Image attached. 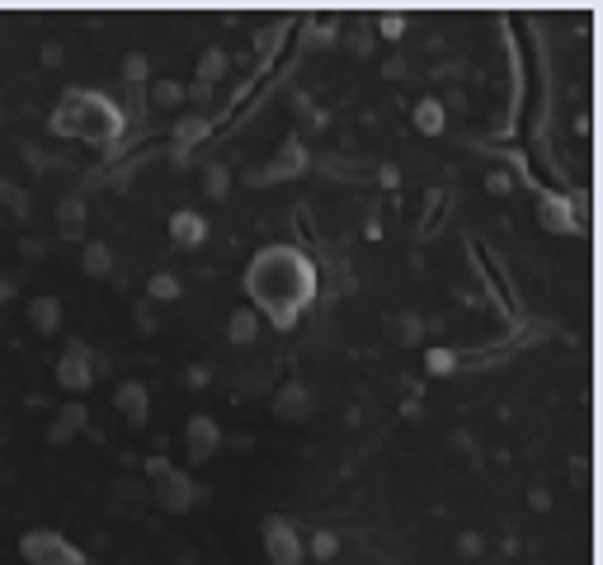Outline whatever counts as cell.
Wrapping results in <instances>:
<instances>
[{"mask_svg": "<svg viewBox=\"0 0 603 565\" xmlns=\"http://www.w3.org/2000/svg\"><path fill=\"white\" fill-rule=\"evenodd\" d=\"M245 297H251V311L264 316L274 330H293L316 297L311 255L288 241H274L264 250H255L251 264H245Z\"/></svg>", "mask_w": 603, "mask_h": 565, "instance_id": "1", "label": "cell"}, {"mask_svg": "<svg viewBox=\"0 0 603 565\" xmlns=\"http://www.w3.org/2000/svg\"><path fill=\"white\" fill-rule=\"evenodd\" d=\"M123 122H128L123 109L99 90H66L57 99V109H52V132L76 137L85 147H99V151H109L123 137Z\"/></svg>", "mask_w": 603, "mask_h": 565, "instance_id": "2", "label": "cell"}, {"mask_svg": "<svg viewBox=\"0 0 603 565\" xmlns=\"http://www.w3.org/2000/svg\"><path fill=\"white\" fill-rule=\"evenodd\" d=\"M20 556L29 565H85V552L76 542H66L57 527H29L20 537Z\"/></svg>", "mask_w": 603, "mask_h": 565, "instance_id": "3", "label": "cell"}, {"mask_svg": "<svg viewBox=\"0 0 603 565\" xmlns=\"http://www.w3.org/2000/svg\"><path fill=\"white\" fill-rule=\"evenodd\" d=\"M260 537H264V556H269L274 565H302V556H307V542H302V527L293 519L283 514H269L260 523Z\"/></svg>", "mask_w": 603, "mask_h": 565, "instance_id": "4", "label": "cell"}, {"mask_svg": "<svg viewBox=\"0 0 603 565\" xmlns=\"http://www.w3.org/2000/svg\"><path fill=\"white\" fill-rule=\"evenodd\" d=\"M199 500V486L189 481V471H180V467H170V471H161L156 481L147 486V504H156V509H166V514H184V509Z\"/></svg>", "mask_w": 603, "mask_h": 565, "instance_id": "5", "label": "cell"}, {"mask_svg": "<svg viewBox=\"0 0 603 565\" xmlns=\"http://www.w3.org/2000/svg\"><path fill=\"white\" fill-rule=\"evenodd\" d=\"M307 170V147L302 141H283V147L269 156V166L251 170L255 184H283V180H297V174Z\"/></svg>", "mask_w": 603, "mask_h": 565, "instance_id": "6", "label": "cell"}, {"mask_svg": "<svg viewBox=\"0 0 603 565\" xmlns=\"http://www.w3.org/2000/svg\"><path fill=\"white\" fill-rule=\"evenodd\" d=\"M180 444H184V452H189V462H208V457L218 452V444H222L218 419H212V415H193L184 429H180Z\"/></svg>", "mask_w": 603, "mask_h": 565, "instance_id": "7", "label": "cell"}, {"mask_svg": "<svg viewBox=\"0 0 603 565\" xmlns=\"http://www.w3.org/2000/svg\"><path fill=\"white\" fill-rule=\"evenodd\" d=\"M57 382L66 386V392H85V386L95 382V359H91V349L71 340L66 353L57 359Z\"/></svg>", "mask_w": 603, "mask_h": 565, "instance_id": "8", "label": "cell"}, {"mask_svg": "<svg viewBox=\"0 0 603 565\" xmlns=\"http://www.w3.org/2000/svg\"><path fill=\"white\" fill-rule=\"evenodd\" d=\"M114 411L133 424V429H141L147 424V415H151V392L141 382H123L118 392H114Z\"/></svg>", "mask_w": 603, "mask_h": 565, "instance_id": "9", "label": "cell"}, {"mask_svg": "<svg viewBox=\"0 0 603 565\" xmlns=\"http://www.w3.org/2000/svg\"><path fill=\"white\" fill-rule=\"evenodd\" d=\"M203 236H208L203 212L180 207V212L170 217V245H180V250H193V245H203Z\"/></svg>", "mask_w": 603, "mask_h": 565, "instance_id": "10", "label": "cell"}, {"mask_svg": "<svg viewBox=\"0 0 603 565\" xmlns=\"http://www.w3.org/2000/svg\"><path fill=\"white\" fill-rule=\"evenodd\" d=\"M274 415L283 419V424H297V419H307L311 415V392L302 382H288L283 392L274 396Z\"/></svg>", "mask_w": 603, "mask_h": 565, "instance_id": "11", "label": "cell"}, {"mask_svg": "<svg viewBox=\"0 0 603 565\" xmlns=\"http://www.w3.org/2000/svg\"><path fill=\"white\" fill-rule=\"evenodd\" d=\"M538 222L547 226V232H575V212H571V203L561 199V193H542L538 199Z\"/></svg>", "mask_w": 603, "mask_h": 565, "instance_id": "12", "label": "cell"}, {"mask_svg": "<svg viewBox=\"0 0 603 565\" xmlns=\"http://www.w3.org/2000/svg\"><path fill=\"white\" fill-rule=\"evenodd\" d=\"M85 429V411L81 405H62L57 415H52V424H47V444H71V438H76Z\"/></svg>", "mask_w": 603, "mask_h": 565, "instance_id": "13", "label": "cell"}, {"mask_svg": "<svg viewBox=\"0 0 603 565\" xmlns=\"http://www.w3.org/2000/svg\"><path fill=\"white\" fill-rule=\"evenodd\" d=\"M208 128H212L208 114H180V118H174V128H170V137H174V147H189L193 151L208 137Z\"/></svg>", "mask_w": 603, "mask_h": 565, "instance_id": "14", "label": "cell"}, {"mask_svg": "<svg viewBox=\"0 0 603 565\" xmlns=\"http://www.w3.org/2000/svg\"><path fill=\"white\" fill-rule=\"evenodd\" d=\"M29 326L39 334L57 330L62 326V302H57V297H33V302H29Z\"/></svg>", "mask_w": 603, "mask_h": 565, "instance_id": "15", "label": "cell"}, {"mask_svg": "<svg viewBox=\"0 0 603 565\" xmlns=\"http://www.w3.org/2000/svg\"><path fill=\"white\" fill-rule=\"evenodd\" d=\"M57 226H62V236H81L85 232V203L76 199V193L57 203Z\"/></svg>", "mask_w": 603, "mask_h": 565, "instance_id": "16", "label": "cell"}, {"mask_svg": "<svg viewBox=\"0 0 603 565\" xmlns=\"http://www.w3.org/2000/svg\"><path fill=\"white\" fill-rule=\"evenodd\" d=\"M226 334H232L236 344H251L255 334H260V316L251 311V307H241V311H232L226 316Z\"/></svg>", "mask_w": 603, "mask_h": 565, "instance_id": "17", "label": "cell"}, {"mask_svg": "<svg viewBox=\"0 0 603 565\" xmlns=\"http://www.w3.org/2000/svg\"><path fill=\"white\" fill-rule=\"evenodd\" d=\"M85 274H91V278H104V274H114V250H109V245H104V241H91V245H85Z\"/></svg>", "mask_w": 603, "mask_h": 565, "instance_id": "18", "label": "cell"}, {"mask_svg": "<svg viewBox=\"0 0 603 565\" xmlns=\"http://www.w3.org/2000/svg\"><path fill=\"white\" fill-rule=\"evenodd\" d=\"M226 66H232V57H226L222 47H208L203 57H199V71H193V76H199L203 85H218L226 76Z\"/></svg>", "mask_w": 603, "mask_h": 565, "instance_id": "19", "label": "cell"}, {"mask_svg": "<svg viewBox=\"0 0 603 565\" xmlns=\"http://www.w3.org/2000/svg\"><path fill=\"white\" fill-rule=\"evenodd\" d=\"M151 104H161V109H174V104H184V81H174V76L151 81Z\"/></svg>", "mask_w": 603, "mask_h": 565, "instance_id": "20", "label": "cell"}, {"mask_svg": "<svg viewBox=\"0 0 603 565\" xmlns=\"http://www.w3.org/2000/svg\"><path fill=\"white\" fill-rule=\"evenodd\" d=\"M123 85H133V90H141V85L151 81V62L141 57V52H128V57H123Z\"/></svg>", "mask_w": 603, "mask_h": 565, "instance_id": "21", "label": "cell"}, {"mask_svg": "<svg viewBox=\"0 0 603 565\" xmlns=\"http://www.w3.org/2000/svg\"><path fill=\"white\" fill-rule=\"evenodd\" d=\"M147 297H151V302H174V297H180V278H174L170 269L151 274L147 278Z\"/></svg>", "mask_w": 603, "mask_h": 565, "instance_id": "22", "label": "cell"}, {"mask_svg": "<svg viewBox=\"0 0 603 565\" xmlns=\"http://www.w3.org/2000/svg\"><path fill=\"white\" fill-rule=\"evenodd\" d=\"M415 128L430 132V137L443 132V104H438V99H420V104H415Z\"/></svg>", "mask_w": 603, "mask_h": 565, "instance_id": "23", "label": "cell"}, {"mask_svg": "<svg viewBox=\"0 0 603 565\" xmlns=\"http://www.w3.org/2000/svg\"><path fill=\"white\" fill-rule=\"evenodd\" d=\"M226 189H232V174H226V166H208L203 170V193H208V199H226Z\"/></svg>", "mask_w": 603, "mask_h": 565, "instance_id": "24", "label": "cell"}, {"mask_svg": "<svg viewBox=\"0 0 603 565\" xmlns=\"http://www.w3.org/2000/svg\"><path fill=\"white\" fill-rule=\"evenodd\" d=\"M0 207H10L14 217H29V199L20 184H0Z\"/></svg>", "mask_w": 603, "mask_h": 565, "instance_id": "25", "label": "cell"}, {"mask_svg": "<svg viewBox=\"0 0 603 565\" xmlns=\"http://www.w3.org/2000/svg\"><path fill=\"white\" fill-rule=\"evenodd\" d=\"M114 500H118L123 509H137V504H147V490L133 486V481H118V486H114Z\"/></svg>", "mask_w": 603, "mask_h": 565, "instance_id": "26", "label": "cell"}, {"mask_svg": "<svg viewBox=\"0 0 603 565\" xmlns=\"http://www.w3.org/2000/svg\"><path fill=\"white\" fill-rule=\"evenodd\" d=\"M311 552H316V561H326L335 552V533H326V527L321 533H311Z\"/></svg>", "mask_w": 603, "mask_h": 565, "instance_id": "27", "label": "cell"}, {"mask_svg": "<svg viewBox=\"0 0 603 565\" xmlns=\"http://www.w3.org/2000/svg\"><path fill=\"white\" fill-rule=\"evenodd\" d=\"M396 326H401V340H405V344H415V340H420V334H424V326H420V316H401V321H396Z\"/></svg>", "mask_w": 603, "mask_h": 565, "instance_id": "28", "label": "cell"}, {"mask_svg": "<svg viewBox=\"0 0 603 565\" xmlns=\"http://www.w3.org/2000/svg\"><path fill=\"white\" fill-rule=\"evenodd\" d=\"M378 29L387 33V39H401V33H405V14H382Z\"/></svg>", "mask_w": 603, "mask_h": 565, "instance_id": "29", "label": "cell"}, {"mask_svg": "<svg viewBox=\"0 0 603 565\" xmlns=\"http://www.w3.org/2000/svg\"><path fill=\"white\" fill-rule=\"evenodd\" d=\"M482 533H463V537H457V552H463V556H482Z\"/></svg>", "mask_w": 603, "mask_h": 565, "instance_id": "30", "label": "cell"}, {"mask_svg": "<svg viewBox=\"0 0 603 565\" xmlns=\"http://www.w3.org/2000/svg\"><path fill=\"white\" fill-rule=\"evenodd\" d=\"M20 255H24V259H43V255H47V245H43V241H24V245H20Z\"/></svg>", "mask_w": 603, "mask_h": 565, "instance_id": "31", "label": "cell"}, {"mask_svg": "<svg viewBox=\"0 0 603 565\" xmlns=\"http://www.w3.org/2000/svg\"><path fill=\"white\" fill-rule=\"evenodd\" d=\"M184 382H189V386H208V367H199V363L184 367Z\"/></svg>", "mask_w": 603, "mask_h": 565, "instance_id": "32", "label": "cell"}, {"mask_svg": "<svg viewBox=\"0 0 603 565\" xmlns=\"http://www.w3.org/2000/svg\"><path fill=\"white\" fill-rule=\"evenodd\" d=\"M486 184H490V193H509V174H505V170H495Z\"/></svg>", "mask_w": 603, "mask_h": 565, "instance_id": "33", "label": "cell"}, {"mask_svg": "<svg viewBox=\"0 0 603 565\" xmlns=\"http://www.w3.org/2000/svg\"><path fill=\"white\" fill-rule=\"evenodd\" d=\"M174 462H170V457H151V462H147V476H151V481H156V476H161V471H170Z\"/></svg>", "mask_w": 603, "mask_h": 565, "instance_id": "34", "label": "cell"}, {"mask_svg": "<svg viewBox=\"0 0 603 565\" xmlns=\"http://www.w3.org/2000/svg\"><path fill=\"white\" fill-rule=\"evenodd\" d=\"M430 367H434V373H443V367H453V359L438 349V353H430Z\"/></svg>", "mask_w": 603, "mask_h": 565, "instance_id": "35", "label": "cell"}, {"mask_svg": "<svg viewBox=\"0 0 603 565\" xmlns=\"http://www.w3.org/2000/svg\"><path fill=\"white\" fill-rule=\"evenodd\" d=\"M10 297H14V278H6V274H0V307H6Z\"/></svg>", "mask_w": 603, "mask_h": 565, "instance_id": "36", "label": "cell"}]
</instances>
